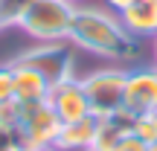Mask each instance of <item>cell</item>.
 Wrapping results in <instances>:
<instances>
[{
	"instance_id": "cell-11",
	"label": "cell",
	"mask_w": 157,
	"mask_h": 151,
	"mask_svg": "<svg viewBox=\"0 0 157 151\" xmlns=\"http://www.w3.org/2000/svg\"><path fill=\"white\" fill-rule=\"evenodd\" d=\"M15 99V73L12 67H0V102Z\"/></svg>"
},
{
	"instance_id": "cell-1",
	"label": "cell",
	"mask_w": 157,
	"mask_h": 151,
	"mask_svg": "<svg viewBox=\"0 0 157 151\" xmlns=\"http://www.w3.org/2000/svg\"><path fill=\"white\" fill-rule=\"evenodd\" d=\"M70 35L87 50L102 52V55L125 52V32L113 21H108L105 15H96V12H73Z\"/></svg>"
},
{
	"instance_id": "cell-9",
	"label": "cell",
	"mask_w": 157,
	"mask_h": 151,
	"mask_svg": "<svg viewBox=\"0 0 157 151\" xmlns=\"http://www.w3.org/2000/svg\"><path fill=\"white\" fill-rule=\"evenodd\" d=\"M131 131L140 137L143 142H157V111H146V113H137L131 119Z\"/></svg>"
},
{
	"instance_id": "cell-2",
	"label": "cell",
	"mask_w": 157,
	"mask_h": 151,
	"mask_svg": "<svg viewBox=\"0 0 157 151\" xmlns=\"http://www.w3.org/2000/svg\"><path fill=\"white\" fill-rule=\"evenodd\" d=\"M21 26L29 35L38 38H58V35H70V21H73V9H67L58 0H29L26 9L17 15Z\"/></svg>"
},
{
	"instance_id": "cell-7",
	"label": "cell",
	"mask_w": 157,
	"mask_h": 151,
	"mask_svg": "<svg viewBox=\"0 0 157 151\" xmlns=\"http://www.w3.org/2000/svg\"><path fill=\"white\" fill-rule=\"evenodd\" d=\"M15 99L17 102H41L50 93V81L29 64H15Z\"/></svg>"
},
{
	"instance_id": "cell-10",
	"label": "cell",
	"mask_w": 157,
	"mask_h": 151,
	"mask_svg": "<svg viewBox=\"0 0 157 151\" xmlns=\"http://www.w3.org/2000/svg\"><path fill=\"white\" fill-rule=\"evenodd\" d=\"M113 151H148V142H143L140 137L134 134V131H125V134L117 140Z\"/></svg>"
},
{
	"instance_id": "cell-13",
	"label": "cell",
	"mask_w": 157,
	"mask_h": 151,
	"mask_svg": "<svg viewBox=\"0 0 157 151\" xmlns=\"http://www.w3.org/2000/svg\"><path fill=\"white\" fill-rule=\"evenodd\" d=\"M111 3H113V6H117V9H128V6H131V3H134V0H111Z\"/></svg>"
},
{
	"instance_id": "cell-6",
	"label": "cell",
	"mask_w": 157,
	"mask_h": 151,
	"mask_svg": "<svg viewBox=\"0 0 157 151\" xmlns=\"http://www.w3.org/2000/svg\"><path fill=\"white\" fill-rule=\"evenodd\" d=\"M96 125H99V116H93V113L61 125V134L56 140V151H90V145L96 140Z\"/></svg>"
},
{
	"instance_id": "cell-12",
	"label": "cell",
	"mask_w": 157,
	"mask_h": 151,
	"mask_svg": "<svg viewBox=\"0 0 157 151\" xmlns=\"http://www.w3.org/2000/svg\"><path fill=\"white\" fill-rule=\"evenodd\" d=\"M17 140H15V128H3L0 125V151H15Z\"/></svg>"
},
{
	"instance_id": "cell-4",
	"label": "cell",
	"mask_w": 157,
	"mask_h": 151,
	"mask_svg": "<svg viewBox=\"0 0 157 151\" xmlns=\"http://www.w3.org/2000/svg\"><path fill=\"white\" fill-rule=\"evenodd\" d=\"M47 102H50V108L58 113V119H61L64 125L90 116V102H87V96H84V87H82V81H73V78H64V81L50 84Z\"/></svg>"
},
{
	"instance_id": "cell-16",
	"label": "cell",
	"mask_w": 157,
	"mask_h": 151,
	"mask_svg": "<svg viewBox=\"0 0 157 151\" xmlns=\"http://www.w3.org/2000/svg\"><path fill=\"white\" fill-rule=\"evenodd\" d=\"M154 47H157V44H154Z\"/></svg>"
},
{
	"instance_id": "cell-15",
	"label": "cell",
	"mask_w": 157,
	"mask_h": 151,
	"mask_svg": "<svg viewBox=\"0 0 157 151\" xmlns=\"http://www.w3.org/2000/svg\"><path fill=\"white\" fill-rule=\"evenodd\" d=\"M52 151H56V148H52Z\"/></svg>"
},
{
	"instance_id": "cell-5",
	"label": "cell",
	"mask_w": 157,
	"mask_h": 151,
	"mask_svg": "<svg viewBox=\"0 0 157 151\" xmlns=\"http://www.w3.org/2000/svg\"><path fill=\"white\" fill-rule=\"evenodd\" d=\"M122 111L137 116L146 111H157V70H140L125 76Z\"/></svg>"
},
{
	"instance_id": "cell-3",
	"label": "cell",
	"mask_w": 157,
	"mask_h": 151,
	"mask_svg": "<svg viewBox=\"0 0 157 151\" xmlns=\"http://www.w3.org/2000/svg\"><path fill=\"white\" fill-rule=\"evenodd\" d=\"M125 76L117 70H102L93 73L82 81L84 96L90 102V113L93 116H111V113L122 111V90H125Z\"/></svg>"
},
{
	"instance_id": "cell-8",
	"label": "cell",
	"mask_w": 157,
	"mask_h": 151,
	"mask_svg": "<svg viewBox=\"0 0 157 151\" xmlns=\"http://www.w3.org/2000/svg\"><path fill=\"white\" fill-rule=\"evenodd\" d=\"M122 21L137 35L157 32V0H134L128 9H122Z\"/></svg>"
},
{
	"instance_id": "cell-14",
	"label": "cell",
	"mask_w": 157,
	"mask_h": 151,
	"mask_svg": "<svg viewBox=\"0 0 157 151\" xmlns=\"http://www.w3.org/2000/svg\"><path fill=\"white\" fill-rule=\"evenodd\" d=\"M15 151H26V148H15Z\"/></svg>"
}]
</instances>
